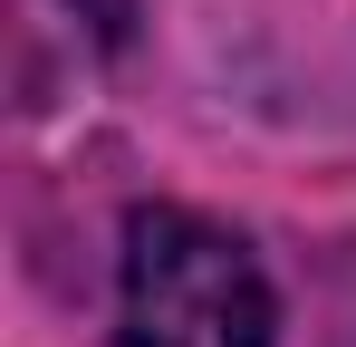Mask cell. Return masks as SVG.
Segmentation results:
<instances>
[{
  "label": "cell",
  "mask_w": 356,
  "mask_h": 347,
  "mask_svg": "<svg viewBox=\"0 0 356 347\" xmlns=\"http://www.w3.org/2000/svg\"><path fill=\"white\" fill-rule=\"evenodd\" d=\"M125 328L116 347H270L280 338V309L270 280L250 261V241L202 213H135L125 222Z\"/></svg>",
  "instance_id": "1"
}]
</instances>
